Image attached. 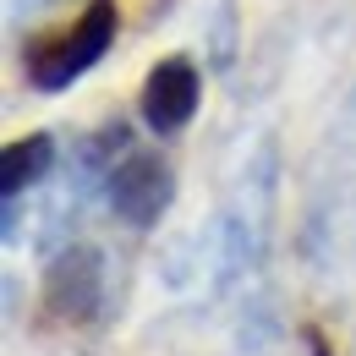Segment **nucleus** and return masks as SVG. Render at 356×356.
<instances>
[{"instance_id": "f257e3e1", "label": "nucleus", "mask_w": 356, "mask_h": 356, "mask_svg": "<svg viewBox=\"0 0 356 356\" xmlns=\"http://www.w3.org/2000/svg\"><path fill=\"white\" fill-rule=\"evenodd\" d=\"M110 39H115V0H93L88 11L77 17L72 33H60V39H49V44H39L33 55H28L33 88H44V93L72 88L83 72H93V66L104 60Z\"/></svg>"}, {"instance_id": "423d86ee", "label": "nucleus", "mask_w": 356, "mask_h": 356, "mask_svg": "<svg viewBox=\"0 0 356 356\" xmlns=\"http://www.w3.org/2000/svg\"><path fill=\"white\" fill-rule=\"evenodd\" d=\"M312 356H323V346H312Z\"/></svg>"}, {"instance_id": "f03ea898", "label": "nucleus", "mask_w": 356, "mask_h": 356, "mask_svg": "<svg viewBox=\"0 0 356 356\" xmlns=\"http://www.w3.org/2000/svg\"><path fill=\"white\" fill-rule=\"evenodd\" d=\"M104 197H110V209H115V220H121V225L148 230V225H159V214L170 209L176 176H170V165H165L159 154H127L121 165H110Z\"/></svg>"}, {"instance_id": "20e7f679", "label": "nucleus", "mask_w": 356, "mask_h": 356, "mask_svg": "<svg viewBox=\"0 0 356 356\" xmlns=\"http://www.w3.org/2000/svg\"><path fill=\"white\" fill-rule=\"evenodd\" d=\"M197 99H203L197 66L181 60V55H170V60H159V66L148 72V83H143V121H148L159 137H170V132H181V127L192 121Z\"/></svg>"}, {"instance_id": "7ed1b4c3", "label": "nucleus", "mask_w": 356, "mask_h": 356, "mask_svg": "<svg viewBox=\"0 0 356 356\" xmlns=\"http://www.w3.org/2000/svg\"><path fill=\"white\" fill-rule=\"evenodd\" d=\"M44 302L66 323H88L93 312L104 307V252L83 247V241L55 252V264L44 274Z\"/></svg>"}, {"instance_id": "39448f33", "label": "nucleus", "mask_w": 356, "mask_h": 356, "mask_svg": "<svg viewBox=\"0 0 356 356\" xmlns=\"http://www.w3.org/2000/svg\"><path fill=\"white\" fill-rule=\"evenodd\" d=\"M49 159H55V143H49L44 132L11 143V148H6V159H0V197H6V203H17L28 186H39L44 170H49Z\"/></svg>"}]
</instances>
